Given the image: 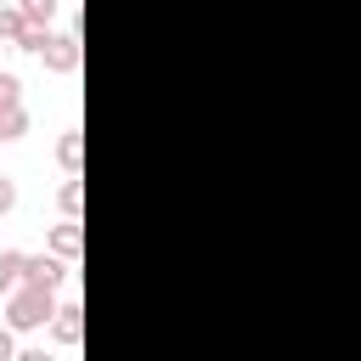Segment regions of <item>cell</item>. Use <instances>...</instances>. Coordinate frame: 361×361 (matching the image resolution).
I'll list each match as a JSON object with an SVG mask.
<instances>
[{
  "mask_svg": "<svg viewBox=\"0 0 361 361\" xmlns=\"http://www.w3.org/2000/svg\"><path fill=\"white\" fill-rule=\"evenodd\" d=\"M17 107H23V79H17L11 68H0V118L17 113Z\"/></svg>",
  "mask_w": 361,
  "mask_h": 361,
  "instance_id": "obj_7",
  "label": "cell"
},
{
  "mask_svg": "<svg viewBox=\"0 0 361 361\" xmlns=\"http://www.w3.org/2000/svg\"><path fill=\"white\" fill-rule=\"evenodd\" d=\"M17 288H28V254L23 248H0V293L11 299Z\"/></svg>",
  "mask_w": 361,
  "mask_h": 361,
  "instance_id": "obj_4",
  "label": "cell"
},
{
  "mask_svg": "<svg viewBox=\"0 0 361 361\" xmlns=\"http://www.w3.org/2000/svg\"><path fill=\"white\" fill-rule=\"evenodd\" d=\"M56 158H62L68 180H79V130H62V141H56Z\"/></svg>",
  "mask_w": 361,
  "mask_h": 361,
  "instance_id": "obj_8",
  "label": "cell"
},
{
  "mask_svg": "<svg viewBox=\"0 0 361 361\" xmlns=\"http://www.w3.org/2000/svg\"><path fill=\"white\" fill-rule=\"evenodd\" d=\"M79 56H85V51H79V34H56V39L45 45V68H51V73H73Z\"/></svg>",
  "mask_w": 361,
  "mask_h": 361,
  "instance_id": "obj_3",
  "label": "cell"
},
{
  "mask_svg": "<svg viewBox=\"0 0 361 361\" xmlns=\"http://www.w3.org/2000/svg\"><path fill=\"white\" fill-rule=\"evenodd\" d=\"M11 209H17V180L0 175V214H11Z\"/></svg>",
  "mask_w": 361,
  "mask_h": 361,
  "instance_id": "obj_13",
  "label": "cell"
},
{
  "mask_svg": "<svg viewBox=\"0 0 361 361\" xmlns=\"http://www.w3.org/2000/svg\"><path fill=\"white\" fill-rule=\"evenodd\" d=\"M79 248H85V237H79V220H62V226H51V254H56L62 265H73V259H79Z\"/></svg>",
  "mask_w": 361,
  "mask_h": 361,
  "instance_id": "obj_6",
  "label": "cell"
},
{
  "mask_svg": "<svg viewBox=\"0 0 361 361\" xmlns=\"http://www.w3.org/2000/svg\"><path fill=\"white\" fill-rule=\"evenodd\" d=\"M17 361H56V355H51L45 344H34V350H17Z\"/></svg>",
  "mask_w": 361,
  "mask_h": 361,
  "instance_id": "obj_15",
  "label": "cell"
},
{
  "mask_svg": "<svg viewBox=\"0 0 361 361\" xmlns=\"http://www.w3.org/2000/svg\"><path fill=\"white\" fill-rule=\"evenodd\" d=\"M51 338H56L62 350H73V344L85 338V310H79V305H62L56 322H51Z\"/></svg>",
  "mask_w": 361,
  "mask_h": 361,
  "instance_id": "obj_5",
  "label": "cell"
},
{
  "mask_svg": "<svg viewBox=\"0 0 361 361\" xmlns=\"http://www.w3.org/2000/svg\"><path fill=\"white\" fill-rule=\"evenodd\" d=\"M68 271L73 265H62L56 254H28V288H39V293H56L68 282Z\"/></svg>",
  "mask_w": 361,
  "mask_h": 361,
  "instance_id": "obj_2",
  "label": "cell"
},
{
  "mask_svg": "<svg viewBox=\"0 0 361 361\" xmlns=\"http://www.w3.org/2000/svg\"><path fill=\"white\" fill-rule=\"evenodd\" d=\"M56 203H62V220H79V209H85V186H79V180H62Z\"/></svg>",
  "mask_w": 361,
  "mask_h": 361,
  "instance_id": "obj_10",
  "label": "cell"
},
{
  "mask_svg": "<svg viewBox=\"0 0 361 361\" xmlns=\"http://www.w3.org/2000/svg\"><path fill=\"white\" fill-rule=\"evenodd\" d=\"M0 361H17V333L0 322Z\"/></svg>",
  "mask_w": 361,
  "mask_h": 361,
  "instance_id": "obj_14",
  "label": "cell"
},
{
  "mask_svg": "<svg viewBox=\"0 0 361 361\" xmlns=\"http://www.w3.org/2000/svg\"><path fill=\"white\" fill-rule=\"evenodd\" d=\"M23 130H28V113H23V107H17V113H6V118H0V141H17V135H23Z\"/></svg>",
  "mask_w": 361,
  "mask_h": 361,
  "instance_id": "obj_12",
  "label": "cell"
},
{
  "mask_svg": "<svg viewBox=\"0 0 361 361\" xmlns=\"http://www.w3.org/2000/svg\"><path fill=\"white\" fill-rule=\"evenodd\" d=\"M56 293H39V288H17L6 299V327L11 333H34V327H51L56 322Z\"/></svg>",
  "mask_w": 361,
  "mask_h": 361,
  "instance_id": "obj_1",
  "label": "cell"
},
{
  "mask_svg": "<svg viewBox=\"0 0 361 361\" xmlns=\"http://www.w3.org/2000/svg\"><path fill=\"white\" fill-rule=\"evenodd\" d=\"M23 17H28L34 28H51V17H56V0H28V6H23Z\"/></svg>",
  "mask_w": 361,
  "mask_h": 361,
  "instance_id": "obj_11",
  "label": "cell"
},
{
  "mask_svg": "<svg viewBox=\"0 0 361 361\" xmlns=\"http://www.w3.org/2000/svg\"><path fill=\"white\" fill-rule=\"evenodd\" d=\"M23 34H28L23 6H0V39H17V45H23Z\"/></svg>",
  "mask_w": 361,
  "mask_h": 361,
  "instance_id": "obj_9",
  "label": "cell"
}]
</instances>
